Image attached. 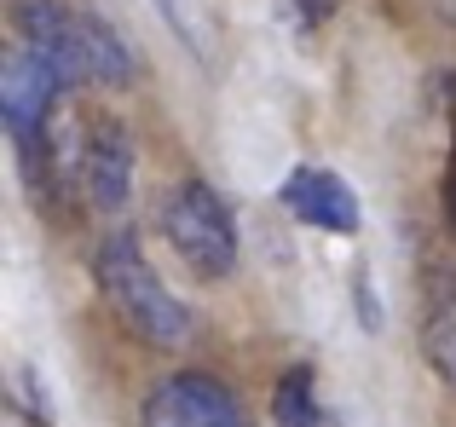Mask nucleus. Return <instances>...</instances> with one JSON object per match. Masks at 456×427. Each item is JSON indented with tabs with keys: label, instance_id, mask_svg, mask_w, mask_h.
Returning a JSON list of instances; mask_svg holds the SVG:
<instances>
[{
	"label": "nucleus",
	"instance_id": "nucleus-4",
	"mask_svg": "<svg viewBox=\"0 0 456 427\" xmlns=\"http://www.w3.org/2000/svg\"><path fill=\"white\" fill-rule=\"evenodd\" d=\"M162 231L197 278H232L237 271V214L220 203L214 185L202 180L174 185L162 203Z\"/></svg>",
	"mask_w": 456,
	"mask_h": 427
},
{
	"label": "nucleus",
	"instance_id": "nucleus-10",
	"mask_svg": "<svg viewBox=\"0 0 456 427\" xmlns=\"http://www.w3.org/2000/svg\"><path fill=\"white\" fill-rule=\"evenodd\" d=\"M283 6L295 12V23H306V29H312V23H318L323 12H330V0H283Z\"/></svg>",
	"mask_w": 456,
	"mask_h": 427
},
{
	"label": "nucleus",
	"instance_id": "nucleus-5",
	"mask_svg": "<svg viewBox=\"0 0 456 427\" xmlns=\"http://www.w3.org/2000/svg\"><path fill=\"white\" fill-rule=\"evenodd\" d=\"M145 427H248V416L214 375H167L145 405Z\"/></svg>",
	"mask_w": 456,
	"mask_h": 427
},
{
	"label": "nucleus",
	"instance_id": "nucleus-6",
	"mask_svg": "<svg viewBox=\"0 0 456 427\" xmlns=\"http://www.w3.org/2000/svg\"><path fill=\"white\" fill-rule=\"evenodd\" d=\"M81 185H87L93 208L122 214L127 191H134V139L116 116H99L81 139Z\"/></svg>",
	"mask_w": 456,
	"mask_h": 427
},
{
	"label": "nucleus",
	"instance_id": "nucleus-8",
	"mask_svg": "<svg viewBox=\"0 0 456 427\" xmlns=\"http://www.w3.org/2000/svg\"><path fill=\"white\" fill-rule=\"evenodd\" d=\"M422 347H428V364H434V375L456 393V278H434V301H428Z\"/></svg>",
	"mask_w": 456,
	"mask_h": 427
},
{
	"label": "nucleus",
	"instance_id": "nucleus-7",
	"mask_svg": "<svg viewBox=\"0 0 456 427\" xmlns=\"http://www.w3.org/2000/svg\"><path fill=\"white\" fill-rule=\"evenodd\" d=\"M283 208L301 225H312V231H335V237L358 231V197H353V185L330 168H295L289 180H283Z\"/></svg>",
	"mask_w": 456,
	"mask_h": 427
},
{
	"label": "nucleus",
	"instance_id": "nucleus-3",
	"mask_svg": "<svg viewBox=\"0 0 456 427\" xmlns=\"http://www.w3.org/2000/svg\"><path fill=\"white\" fill-rule=\"evenodd\" d=\"M64 81L69 76L46 52H35V46H23V41L12 46L6 76H0V116H6L12 150H18L23 180H29V185H41V168L53 162V145H46V116H53Z\"/></svg>",
	"mask_w": 456,
	"mask_h": 427
},
{
	"label": "nucleus",
	"instance_id": "nucleus-2",
	"mask_svg": "<svg viewBox=\"0 0 456 427\" xmlns=\"http://www.w3.org/2000/svg\"><path fill=\"white\" fill-rule=\"evenodd\" d=\"M99 289L110 294L116 318L134 329L139 341L162 352H179L191 341V306H179V294L156 278V266L145 260L134 231H116L110 243L99 248Z\"/></svg>",
	"mask_w": 456,
	"mask_h": 427
},
{
	"label": "nucleus",
	"instance_id": "nucleus-9",
	"mask_svg": "<svg viewBox=\"0 0 456 427\" xmlns=\"http://www.w3.org/2000/svg\"><path fill=\"white\" fill-rule=\"evenodd\" d=\"M272 422L278 427H318V382L306 364H289L272 387Z\"/></svg>",
	"mask_w": 456,
	"mask_h": 427
},
{
	"label": "nucleus",
	"instance_id": "nucleus-1",
	"mask_svg": "<svg viewBox=\"0 0 456 427\" xmlns=\"http://www.w3.org/2000/svg\"><path fill=\"white\" fill-rule=\"evenodd\" d=\"M12 23H18V41L46 52L69 81H99V87H127L134 81V52L93 12H76L64 0H18Z\"/></svg>",
	"mask_w": 456,
	"mask_h": 427
}]
</instances>
